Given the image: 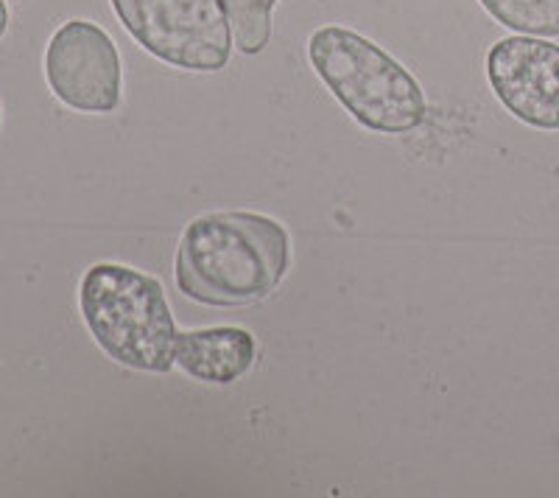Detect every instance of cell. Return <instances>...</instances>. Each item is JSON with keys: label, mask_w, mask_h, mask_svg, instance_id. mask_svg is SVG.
Returning <instances> with one entry per match:
<instances>
[{"label": "cell", "mask_w": 559, "mask_h": 498, "mask_svg": "<svg viewBox=\"0 0 559 498\" xmlns=\"http://www.w3.org/2000/svg\"><path fill=\"white\" fill-rule=\"evenodd\" d=\"M233 43L241 54H261L272 37V9L277 0H222Z\"/></svg>", "instance_id": "9c48e42d"}, {"label": "cell", "mask_w": 559, "mask_h": 498, "mask_svg": "<svg viewBox=\"0 0 559 498\" xmlns=\"http://www.w3.org/2000/svg\"><path fill=\"white\" fill-rule=\"evenodd\" d=\"M9 28V9H7V0H0V37L7 34Z\"/></svg>", "instance_id": "30bf717a"}, {"label": "cell", "mask_w": 559, "mask_h": 498, "mask_svg": "<svg viewBox=\"0 0 559 498\" xmlns=\"http://www.w3.org/2000/svg\"><path fill=\"white\" fill-rule=\"evenodd\" d=\"M79 306L98 347L118 365L140 372L177 365V325L154 277L121 263H96L84 272Z\"/></svg>", "instance_id": "7a4b0ae2"}, {"label": "cell", "mask_w": 559, "mask_h": 498, "mask_svg": "<svg viewBox=\"0 0 559 498\" xmlns=\"http://www.w3.org/2000/svg\"><path fill=\"white\" fill-rule=\"evenodd\" d=\"M286 227L261 213H207L188 224L177 249V286L193 303L238 308L266 300L286 277Z\"/></svg>", "instance_id": "6da1fadb"}, {"label": "cell", "mask_w": 559, "mask_h": 498, "mask_svg": "<svg viewBox=\"0 0 559 498\" xmlns=\"http://www.w3.org/2000/svg\"><path fill=\"white\" fill-rule=\"evenodd\" d=\"M487 76L498 102L534 129H559V45L507 37L487 54Z\"/></svg>", "instance_id": "8992f818"}, {"label": "cell", "mask_w": 559, "mask_h": 498, "mask_svg": "<svg viewBox=\"0 0 559 498\" xmlns=\"http://www.w3.org/2000/svg\"><path fill=\"white\" fill-rule=\"evenodd\" d=\"M45 79L79 112H115L121 104V57L112 37L90 20H70L48 43Z\"/></svg>", "instance_id": "5b68a950"}, {"label": "cell", "mask_w": 559, "mask_h": 498, "mask_svg": "<svg viewBox=\"0 0 559 498\" xmlns=\"http://www.w3.org/2000/svg\"><path fill=\"white\" fill-rule=\"evenodd\" d=\"M112 9L148 54L182 71H222L236 45L222 0H112Z\"/></svg>", "instance_id": "277c9868"}, {"label": "cell", "mask_w": 559, "mask_h": 498, "mask_svg": "<svg viewBox=\"0 0 559 498\" xmlns=\"http://www.w3.org/2000/svg\"><path fill=\"white\" fill-rule=\"evenodd\" d=\"M258 342L243 328H204L177 333L174 361L197 381L233 383L252 370Z\"/></svg>", "instance_id": "52a82bcc"}, {"label": "cell", "mask_w": 559, "mask_h": 498, "mask_svg": "<svg viewBox=\"0 0 559 498\" xmlns=\"http://www.w3.org/2000/svg\"><path fill=\"white\" fill-rule=\"evenodd\" d=\"M313 71L361 127L406 134L426 121L417 79L372 39L342 26H324L308 43Z\"/></svg>", "instance_id": "3957f363"}, {"label": "cell", "mask_w": 559, "mask_h": 498, "mask_svg": "<svg viewBox=\"0 0 559 498\" xmlns=\"http://www.w3.org/2000/svg\"><path fill=\"white\" fill-rule=\"evenodd\" d=\"M498 23L534 37H559V0H481Z\"/></svg>", "instance_id": "ba28073f"}]
</instances>
